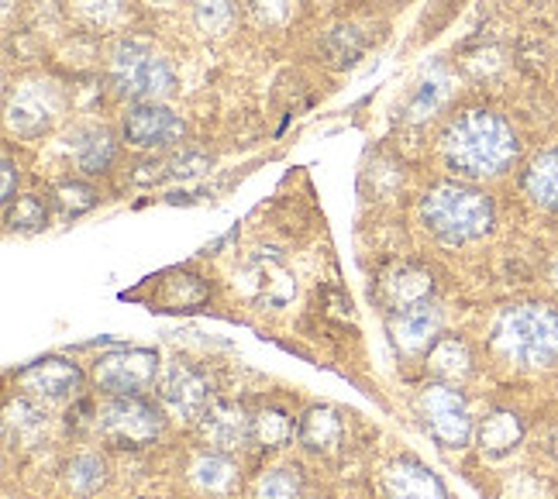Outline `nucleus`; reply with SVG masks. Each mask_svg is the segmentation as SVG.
Here are the masks:
<instances>
[{
    "mask_svg": "<svg viewBox=\"0 0 558 499\" xmlns=\"http://www.w3.org/2000/svg\"><path fill=\"white\" fill-rule=\"evenodd\" d=\"M0 169H4V186H0V200H4V207L14 200V190H17V169H14V159L4 151V162H0Z\"/></svg>",
    "mask_w": 558,
    "mask_h": 499,
    "instance_id": "7c9ffc66",
    "label": "nucleus"
},
{
    "mask_svg": "<svg viewBox=\"0 0 558 499\" xmlns=\"http://www.w3.org/2000/svg\"><path fill=\"white\" fill-rule=\"evenodd\" d=\"M427 368L441 382H462L472 373V355L465 349V341L459 338H438V344L427 352Z\"/></svg>",
    "mask_w": 558,
    "mask_h": 499,
    "instance_id": "a211bd4d",
    "label": "nucleus"
},
{
    "mask_svg": "<svg viewBox=\"0 0 558 499\" xmlns=\"http://www.w3.org/2000/svg\"><path fill=\"white\" fill-rule=\"evenodd\" d=\"M66 483L80 496L100 492L104 483H107V465H104V459H100V454H80V459H73L70 468H66Z\"/></svg>",
    "mask_w": 558,
    "mask_h": 499,
    "instance_id": "4be33fe9",
    "label": "nucleus"
},
{
    "mask_svg": "<svg viewBox=\"0 0 558 499\" xmlns=\"http://www.w3.org/2000/svg\"><path fill=\"white\" fill-rule=\"evenodd\" d=\"M142 499H148V496H142Z\"/></svg>",
    "mask_w": 558,
    "mask_h": 499,
    "instance_id": "72a5a7b5",
    "label": "nucleus"
},
{
    "mask_svg": "<svg viewBox=\"0 0 558 499\" xmlns=\"http://www.w3.org/2000/svg\"><path fill=\"white\" fill-rule=\"evenodd\" d=\"M17 424V430L21 434H38L41 427H46V417H41V410H35L32 403H11L8 406V427H14Z\"/></svg>",
    "mask_w": 558,
    "mask_h": 499,
    "instance_id": "cd10ccee",
    "label": "nucleus"
},
{
    "mask_svg": "<svg viewBox=\"0 0 558 499\" xmlns=\"http://www.w3.org/2000/svg\"><path fill=\"white\" fill-rule=\"evenodd\" d=\"M524 438V424L510 410H493V414L480 424V448L486 454H507L510 448H518Z\"/></svg>",
    "mask_w": 558,
    "mask_h": 499,
    "instance_id": "f3484780",
    "label": "nucleus"
},
{
    "mask_svg": "<svg viewBox=\"0 0 558 499\" xmlns=\"http://www.w3.org/2000/svg\"><path fill=\"white\" fill-rule=\"evenodd\" d=\"M296 438L314 454H331L341 445V417L331 406H311L296 424Z\"/></svg>",
    "mask_w": 558,
    "mask_h": 499,
    "instance_id": "2eb2a0df",
    "label": "nucleus"
},
{
    "mask_svg": "<svg viewBox=\"0 0 558 499\" xmlns=\"http://www.w3.org/2000/svg\"><path fill=\"white\" fill-rule=\"evenodd\" d=\"M159 403H162L173 417L201 421V417H204V410L210 406L207 379H204L193 365H183V362L166 365V373L159 376Z\"/></svg>",
    "mask_w": 558,
    "mask_h": 499,
    "instance_id": "6e6552de",
    "label": "nucleus"
},
{
    "mask_svg": "<svg viewBox=\"0 0 558 499\" xmlns=\"http://www.w3.org/2000/svg\"><path fill=\"white\" fill-rule=\"evenodd\" d=\"M432 276L427 272H417V269H407L400 276H393L390 283H386V293H390L393 307H411V303H421V300H432Z\"/></svg>",
    "mask_w": 558,
    "mask_h": 499,
    "instance_id": "5701e85b",
    "label": "nucleus"
},
{
    "mask_svg": "<svg viewBox=\"0 0 558 499\" xmlns=\"http://www.w3.org/2000/svg\"><path fill=\"white\" fill-rule=\"evenodd\" d=\"M17 386L25 389L32 400H46V403H59L76 397V389L83 386V373L76 362L66 358H38L28 368L17 373Z\"/></svg>",
    "mask_w": 558,
    "mask_h": 499,
    "instance_id": "1a4fd4ad",
    "label": "nucleus"
},
{
    "mask_svg": "<svg viewBox=\"0 0 558 499\" xmlns=\"http://www.w3.org/2000/svg\"><path fill=\"white\" fill-rule=\"evenodd\" d=\"M386 499H448L438 475L417 459H397L383 475Z\"/></svg>",
    "mask_w": 558,
    "mask_h": 499,
    "instance_id": "4468645a",
    "label": "nucleus"
},
{
    "mask_svg": "<svg viewBox=\"0 0 558 499\" xmlns=\"http://www.w3.org/2000/svg\"><path fill=\"white\" fill-rule=\"evenodd\" d=\"M424 224L432 228L441 242L448 245H462V242H476V238L489 234L493 228V200L476 186H462V183H441L424 197Z\"/></svg>",
    "mask_w": 558,
    "mask_h": 499,
    "instance_id": "7ed1b4c3",
    "label": "nucleus"
},
{
    "mask_svg": "<svg viewBox=\"0 0 558 499\" xmlns=\"http://www.w3.org/2000/svg\"><path fill=\"white\" fill-rule=\"evenodd\" d=\"M201 438L210 445V451L231 454L252 441V417L245 414L242 403L218 400L204 410L201 417Z\"/></svg>",
    "mask_w": 558,
    "mask_h": 499,
    "instance_id": "f8f14e48",
    "label": "nucleus"
},
{
    "mask_svg": "<svg viewBox=\"0 0 558 499\" xmlns=\"http://www.w3.org/2000/svg\"><path fill=\"white\" fill-rule=\"evenodd\" d=\"M497 352L518 365L545 368L558 362V311L545 303H518L493 324Z\"/></svg>",
    "mask_w": 558,
    "mask_h": 499,
    "instance_id": "f03ea898",
    "label": "nucleus"
},
{
    "mask_svg": "<svg viewBox=\"0 0 558 499\" xmlns=\"http://www.w3.org/2000/svg\"><path fill=\"white\" fill-rule=\"evenodd\" d=\"M190 475H193V483H197L210 496L231 492L234 486H239V468H234L231 459H228V454H221V451L201 454V459L193 462V472Z\"/></svg>",
    "mask_w": 558,
    "mask_h": 499,
    "instance_id": "6ab92c4d",
    "label": "nucleus"
},
{
    "mask_svg": "<svg viewBox=\"0 0 558 499\" xmlns=\"http://www.w3.org/2000/svg\"><path fill=\"white\" fill-rule=\"evenodd\" d=\"M248 8L263 25H283L290 14V0H248Z\"/></svg>",
    "mask_w": 558,
    "mask_h": 499,
    "instance_id": "c85d7f7f",
    "label": "nucleus"
},
{
    "mask_svg": "<svg viewBox=\"0 0 558 499\" xmlns=\"http://www.w3.org/2000/svg\"><path fill=\"white\" fill-rule=\"evenodd\" d=\"M445 159L469 180L500 177L518 159V135L493 111H469L445 132Z\"/></svg>",
    "mask_w": 558,
    "mask_h": 499,
    "instance_id": "f257e3e1",
    "label": "nucleus"
},
{
    "mask_svg": "<svg viewBox=\"0 0 558 499\" xmlns=\"http://www.w3.org/2000/svg\"><path fill=\"white\" fill-rule=\"evenodd\" d=\"M73 148H76L80 169L90 172V177L107 172V166L114 162V138L111 132H104V127H83V132H76Z\"/></svg>",
    "mask_w": 558,
    "mask_h": 499,
    "instance_id": "aec40b11",
    "label": "nucleus"
},
{
    "mask_svg": "<svg viewBox=\"0 0 558 499\" xmlns=\"http://www.w3.org/2000/svg\"><path fill=\"white\" fill-rule=\"evenodd\" d=\"M555 283H558V266H555Z\"/></svg>",
    "mask_w": 558,
    "mask_h": 499,
    "instance_id": "2f4dec72",
    "label": "nucleus"
},
{
    "mask_svg": "<svg viewBox=\"0 0 558 499\" xmlns=\"http://www.w3.org/2000/svg\"><path fill=\"white\" fill-rule=\"evenodd\" d=\"M304 479L296 468H272L259 479V499H300Z\"/></svg>",
    "mask_w": 558,
    "mask_h": 499,
    "instance_id": "a878e982",
    "label": "nucleus"
},
{
    "mask_svg": "<svg viewBox=\"0 0 558 499\" xmlns=\"http://www.w3.org/2000/svg\"><path fill=\"white\" fill-rule=\"evenodd\" d=\"M80 11L90 14L94 21H107L121 11V0H80Z\"/></svg>",
    "mask_w": 558,
    "mask_h": 499,
    "instance_id": "c756f323",
    "label": "nucleus"
},
{
    "mask_svg": "<svg viewBox=\"0 0 558 499\" xmlns=\"http://www.w3.org/2000/svg\"><path fill=\"white\" fill-rule=\"evenodd\" d=\"M59 204L66 214H83L97 204V193L87 183H62L59 186Z\"/></svg>",
    "mask_w": 558,
    "mask_h": 499,
    "instance_id": "bb28decb",
    "label": "nucleus"
},
{
    "mask_svg": "<svg viewBox=\"0 0 558 499\" xmlns=\"http://www.w3.org/2000/svg\"><path fill=\"white\" fill-rule=\"evenodd\" d=\"M193 21L204 35H225L234 21L231 0H193Z\"/></svg>",
    "mask_w": 558,
    "mask_h": 499,
    "instance_id": "393cba45",
    "label": "nucleus"
},
{
    "mask_svg": "<svg viewBox=\"0 0 558 499\" xmlns=\"http://www.w3.org/2000/svg\"><path fill=\"white\" fill-rule=\"evenodd\" d=\"M417 410L424 417V427L432 430V438L441 448H465L476 434V424H472L469 403L462 397V389H456V382H432L421 389L417 397Z\"/></svg>",
    "mask_w": 558,
    "mask_h": 499,
    "instance_id": "39448f33",
    "label": "nucleus"
},
{
    "mask_svg": "<svg viewBox=\"0 0 558 499\" xmlns=\"http://www.w3.org/2000/svg\"><path fill=\"white\" fill-rule=\"evenodd\" d=\"M8 499H14V496H8Z\"/></svg>",
    "mask_w": 558,
    "mask_h": 499,
    "instance_id": "473e14b6",
    "label": "nucleus"
},
{
    "mask_svg": "<svg viewBox=\"0 0 558 499\" xmlns=\"http://www.w3.org/2000/svg\"><path fill=\"white\" fill-rule=\"evenodd\" d=\"M524 190L542 210H558V148L542 151V156L527 166Z\"/></svg>",
    "mask_w": 558,
    "mask_h": 499,
    "instance_id": "dca6fc26",
    "label": "nucleus"
},
{
    "mask_svg": "<svg viewBox=\"0 0 558 499\" xmlns=\"http://www.w3.org/2000/svg\"><path fill=\"white\" fill-rule=\"evenodd\" d=\"M121 132L135 148H166L183 138V121L162 104H138L128 111Z\"/></svg>",
    "mask_w": 558,
    "mask_h": 499,
    "instance_id": "9b49d317",
    "label": "nucleus"
},
{
    "mask_svg": "<svg viewBox=\"0 0 558 499\" xmlns=\"http://www.w3.org/2000/svg\"><path fill=\"white\" fill-rule=\"evenodd\" d=\"M159 376V355L153 349H118L94 365V382L111 397H142Z\"/></svg>",
    "mask_w": 558,
    "mask_h": 499,
    "instance_id": "0eeeda50",
    "label": "nucleus"
},
{
    "mask_svg": "<svg viewBox=\"0 0 558 499\" xmlns=\"http://www.w3.org/2000/svg\"><path fill=\"white\" fill-rule=\"evenodd\" d=\"M59 94L49 83H28L17 97L8 100V124L17 135H41L56 121Z\"/></svg>",
    "mask_w": 558,
    "mask_h": 499,
    "instance_id": "ddd939ff",
    "label": "nucleus"
},
{
    "mask_svg": "<svg viewBox=\"0 0 558 499\" xmlns=\"http://www.w3.org/2000/svg\"><path fill=\"white\" fill-rule=\"evenodd\" d=\"M4 221L11 231H21V234H28V231H41L49 221V207L41 197H17V204L11 200L4 207Z\"/></svg>",
    "mask_w": 558,
    "mask_h": 499,
    "instance_id": "b1692460",
    "label": "nucleus"
},
{
    "mask_svg": "<svg viewBox=\"0 0 558 499\" xmlns=\"http://www.w3.org/2000/svg\"><path fill=\"white\" fill-rule=\"evenodd\" d=\"M390 334H393V344L403 355L432 352L438 344V338H441V311L435 307L432 300L400 307L390 317Z\"/></svg>",
    "mask_w": 558,
    "mask_h": 499,
    "instance_id": "9d476101",
    "label": "nucleus"
},
{
    "mask_svg": "<svg viewBox=\"0 0 558 499\" xmlns=\"http://www.w3.org/2000/svg\"><path fill=\"white\" fill-rule=\"evenodd\" d=\"M97 427L114 448H145L159 438L162 414L156 403L142 397H111V403L97 414Z\"/></svg>",
    "mask_w": 558,
    "mask_h": 499,
    "instance_id": "423d86ee",
    "label": "nucleus"
},
{
    "mask_svg": "<svg viewBox=\"0 0 558 499\" xmlns=\"http://www.w3.org/2000/svg\"><path fill=\"white\" fill-rule=\"evenodd\" d=\"M111 83H114V90L128 100L162 104L177 90V73L162 56H156L148 46L128 41V46H118V52L111 59Z\"/></svg>",
    "mask_w": 558,
    "mask_h": 499,
    "instance_id": "20e7f679",
    "label": "nucleus"
},
{
    "mask_svg": "<svg viewBox=\"0 0 558 499\" xmlns=\"http://www.w3.org/2000/svg\"><path fill=\"white\" fill-rule=\"evenodd\" d=\"M293 438V421L283 414V410H259L252 417V441L263 445V448H283Z\"/></svg>",
    "mask_w": 558,
    "mask_h": 499,
    "instance_id": "412c9836",
    "label": "nucleus"
}]
</instances>
